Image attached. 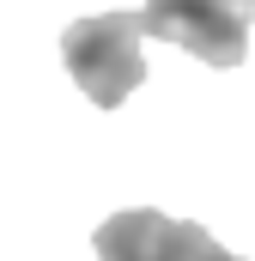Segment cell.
I'll return each instance as SVG.
<instances>
[{
    "instance_id": "obj_2",
    "label": "cell",
    "mask_w": 255,
    "mask_h": 261,
    "mask_svg": "<svg viewBox=\"0 0 255 261\" xmlns=\"http://www.w3.org/2000/svg\"><path fill=\"white\" fill-rule=\"evenodd\" d=\"M249 18L255 0H146V12H140L146 37H164V43L200 55L207 67H243Z\"/></svg>"
},
{
    "instance_id": "obj_1",
    "label": "cell",
    "mask_w": 255,
    "mask_h": 261,
    "mask_svg": "<svg viewBox=\"0 0 255 261\" xmlns=\"http://www.w3.org/2000/svg\"><path fill=\"white\" fill-rule=\"evenodd\" d=\"M140 37H146L140 12H97V18H73L61 31V61L97 110H116L122 97L140 91L146 79Z\"/></svg>"
},
{
    "instance_id": "obj_3",
    "label": "cell",
    "mask_w": 255,
    "mask_h": 261,
    "mask_svg": "<svg viewBox=\"0 0 255 261\" xmlns=\"http://www.w3.org/2000/svg\"><path fill=\"white\" fill-rule=\"evenodd\" d=\"M91 243H97L104 261H243V255H231L207 225L152 213V206H128L116 219H104Z\"/></svg>"
}]
</instances>
